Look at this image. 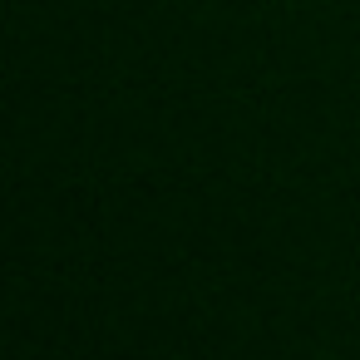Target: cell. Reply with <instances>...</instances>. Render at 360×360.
<instances>
[]
</instances>
